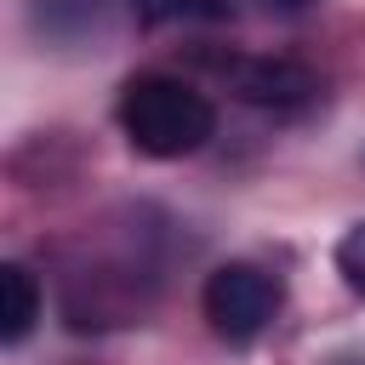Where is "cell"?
Returning <instances> with one entry per match:
<instances>
[{
  "instance_id": "8",
  "label": "cell",
  "mask_w": 365,
  "mask_h": 365,
  "mask_svg": "<svg viewBox=\"0 0 365 365\" xmlns=\"http://www.w3.org/2000/svg\"><path fill=\"white\" fill-rule=\"evenodd\" d=\"M268 6H279V11H302L308 0H268Z\"/></svg>"
},
{
  "instance_id": "5",
  "label": "cell",
  "mask_w": 365,
  "mask_h": 365,
  "mask_svg": "<svg viewBox=\"0 0 365 365\" xmlns=\"http://www.w3.org/2000/svg\"><path fill=\"white\" fill-rule=\"evenodd\" d=\"M143 23H222L228 0H125Z\"/></svg>"
},
{
  "instance_id": "6",
  "label": "cell",
  "mask_w": 365,
  "mask_h": 365,
  "mask_svg": "<svg viewBox=\"0 0 365 365\" xmlns=\"http://www.w3.org/2000/svg\"><path fill=\"white\" fill-rule=\"evenodd\" d=\"M336 274H342L348 291L365 297V222H354V228L336 240Z\"/></svg>"
},
{
  "instance_id": "3",
  "label": "cell",
  "mask_w": 365,
  "mask_h": 365,
  "mask_svg": "<svg viewBox=\"0 0 365 365\" xmlns=\"http://www.w3.org/2000/svg\"><path fill=\"white\" fill-rule=\"evenodd\" d=\"M222 80L234 86V97H245L251 108H308L325 86L308 63L297 57H228L222 63Z\"/></svg>"
},
{
  "instance_id": "2",
  "label": "cell",
  "mask_w": 365,
  "mask_h": 365,
  "mask_svg": "<svg viewBox=\"0 0 365 365\" xmlns=\"http://www.w3.org/2000/svg\"><path fill=\"white\" fill-rule=\"evenodd\" d=\"M279 297H285L279 274H268L262 262H222V268L205 274L200 308H205V319L222 342H251L279 314Z\"/></svg>"
},
{
  "instance_id": "1",
  "label": "cell",
  "mask_w": 365,
  "mask_h": 365,
  "mask_svg": "<svg viewBox=\"0 0 365 365\" xmlns=\"http://www.w3.org/2000/svg\"><path fill=\"white\" fill-rule=\"evenodd\" d=\"M120 131L148 160H182L217 137V108L177 74H131L120 86Z\"/></svg>"
},
{
  "instance_id": "7",
  "label": "cell",
  "mask_w": 365,
  "mask_h": 365,
  "mask_svg": "<svg viewBox=\"0 0 365 365\" xmlns=\"http://www.w3.org/2000/svg\"><path fill=\"white\" fill-rule=\"evenodd\" d=\"M325 365H365V354H336V359H325Z\"/></svg>"
},
{
  "instance_id": "4",
  "label": "cell",
  "mask_w": 365,
  "mask_h": 365,
  "mask_svg": "<svg viewBox=\"0 0 365 365\" xmlns=\"http://www.w3.org/2000/svg\"><path fill=\"white\" fill-rule=\"evenodd\" d=\"M40 319V279L23 268V262H6L0 268V336L17 348Z\"/></svg>"
}]
</instances>
